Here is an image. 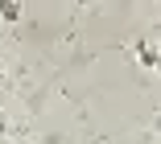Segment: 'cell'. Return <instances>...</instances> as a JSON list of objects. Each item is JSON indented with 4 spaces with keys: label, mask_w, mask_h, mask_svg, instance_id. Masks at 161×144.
Returning a JSON list of instances; mask_svg holds the SVG:
<instances>
[{
    "label": "cell",
    "mask_w": 161,
    "mask_h": 144,
    "mask_svg": "<svg viewBox=\"0 0 161 144\" xmlns=\"http://www.w3.org/2000/svg\"><path fill=\"white\" fill-rule=\"evenodd\" d=\"M0 17H4V21H17L21 17V4H17V0H0Z\"/></svg>",
    "instance_id": "6da1fadb"
}]
</instances>
